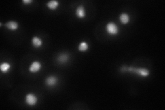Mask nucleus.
Listing matches in <instances>:
<instances>
[{"instance_id": "f257e3e1", "label": "nucleus", "mask_w": 165, "mask_h": 110, "mask_svg": "<svg viewBox=\"0 0 165 110\" xmlns=\"http://www.w3.org/2000/svg\"><path fill=\"white\" fill-rule=\"evenodd\" d=\"M127 70H128L129 72H132L133 74H136V75L142 77H147L148 76H149L150 74L149 70H147L146 68H143V67H141V68H135V67H128V69H127Z\"/></svg>"}, {"instance_id": "f03ea898", "label": "nucleus", "mask_w": 165, "mask_h": 110, "mask_svg": "<svg viewBox=\"0 0 165 110\" xmlns=\"http://www.w3.org/2000/svg\"><path fill=\"white\" fill-rule=\"evenodd\" d=\"M106 31L111 36H115L119 33V28L115 23L109 22L106 26Z\"/></svg>"}, {"instance_id": "7ed1b4c3", "label": "nucleus", "mask_w": 165, "mask_h": 110, "mask_svg": "<svg viewBox=\"0 0 165 110\" xmlns=\"http://www.w3.org/2000/svg\"><path fill=\"white\" fill-rule=\"evenodd\" d=\"M25 101H26V103L28 105V106H35V105L38 102V98L35 94L33 93H29L26 96V98H25Z\"/></svg>"}, {"instance_id": "20e7f679", "label": "nucleus", "mask_w": 165, "mask_h": 110, "mask_svg": "<svg viewBox=\"0 0 165 110\" xmlns=\"http://www.w3.org/2000/svg\"><path fill=\"white\" fill-rule=\"evenodd\" d=\"M41 68V64L39 61H34L31 63L29 67V71L31 73H37L39 71H40Z\"/></svg>"}, {"instance_id": "39448f33", "label": "nucleus", "mask_w": 165, "mask_h": 110, "mask_svg": "<svg viewBox=\"0 0 165 110\" xmlns=\"http://www.w3.org/2000/svg\"><path fill=\"white\" fill-rule=\"evenodd\" d=\"M45 82L46 86L49 87H53L57 84L58 79L57 77H55V76H50V77H48L46 78Z\"/></svg>"}, {"instance_id": "423d86ee", "label": "nucleus", "mask_w": 165, "mask_h": 110, "mask_svg": "<svg viewBox=\"0 0 165 110\" xmlns=\"http://www.w3.org/2000/svg\"><path fill=\"white\" fill-rule=\"evenodd\" d=\"M75 14L77 18H79V19L85 18L86 15V10H85L84 6H83V5H81V6H79V7H78L77 9H76Z\"/></svg>"}, {"instance_id": "0eeeda50", "label": "nucleus", "mask_w": 165, "mask_h": 110, "mask_svg": "<svg viewBox=\"0 0 165 110\" xmlns=\"http://www.w3.org/2000/svg\"><path fill=\"white\" fill-rule=\"evenodd\" d=\"M6 27L8 28V30L11 31H15L16 30L18 29L19 28V24L18 23L15 21H10V22H8L6 24Z\"/></svg>"}, {"instance_id": "6e6552de", "label": "nucleus", "mask_w": 165, "mask_h": 110, "mask_svg": "<svg viewBox=\"0 0 165 110\" xmlns=\"http://www.w3.org/2000/svg\"><path fill=\"white\" fill-rule=\"evenodd\" d=\"M119 20L120 22H121V24L126 25L130 21V17H129V15L126 12H123V13L120 14L119 16Z\"/></svg>"}, {"instance_id": "1a4fd4ad", "label": "nucleus", "mask_w": 165, "mask_h": 110, "mask_svg": "<svg viewBox=\"0 0 165 110\" xmlns=\"http://www.w3.org/2000/svg\"><path fill=\"white\" fill-rule=\"evenodd\" d=\"M32 44L35 48H40L43 45V41L39 37H34L32 39Z\"/></svg>"}, {"instance_id": "9d476101", "label": "nucleus", "mask_w": 165, "mask_h": 110, "mask_svg": "<svg viewBox=\"0 0 165 110\" xmlns=\"http://www.w3.org/2000/svg\"><path fill=\"white\" fill-rule=\"evenodd\" d=\"M11 68V65H10V63H7V62H4V63H2L0 65V70H1V72L2 73H7L8 72Z\"/></svg>"}, {"instance_id": "9b49d317", "label": "nucleus", "mask_w": 165, "mask_h": 110, "mask_svg": "<svg viewBox=\"0 0 165 110\" xmlns=\"http://www.w3.org/2000/svg\"><path fill=\"white\" fill-rule=\"evenodd\" d=\"M59 6V2L56 0H52L50 1L47 3V7L50 10H55L58 8Z\"/></svg>"}, {"instance_id": "f8f14e48", "label": "nucleus", "mask_w": 165, "mask_h": 110, "mask_svg": "<svg viewBox=\"0 0 165 110\" xmlns=\"http://www.w3.org/2000/svg\"><path fill=\"white\" fill-rule=\"evenodd\" d=\"M89 49V44L86 41L81 42L78 46V50L80 52H86Z\"/></svg>"}, {"instance_id": "ddd939ff", "label": "nucleus", "mask_w": 165, "mask_h": 110, "mask_svg": "<svg viewBox=\"0 0 165 110\" xmlns=\"http://www.w3.org/2000/svg\"><path fill=\"white\" fill-rule=\"evenodd\" d=\"M69 58V56L67 54H61L58 56L57 60L59 63H66Z\"/></svg>"}, {"instance_id": "4468645a", "label": "nucleus", "mask_w": 165, "mask_h": 110, "mask_svg": "<svg viewBox=\"0 0 165 110\" xmlns=\"http://www.w3.org/2000/svg\"><path fill=\"white\" fill-rule=\"evenodd\" d=\"M32 2H33L32 0H24V1H23V3H26V4H29V3H31Z\"/></svg>"}]
</instances>
